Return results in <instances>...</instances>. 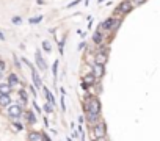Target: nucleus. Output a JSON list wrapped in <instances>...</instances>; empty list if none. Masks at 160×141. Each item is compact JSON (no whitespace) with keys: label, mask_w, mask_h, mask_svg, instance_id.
<instances>
[{"label":"nucleus","mask_w":160,"mask_h":141,"mask_svg":"<svg viewBox=\"0 0 160 141\" xmlns=\"http://www.w3.org/2000/svg\"><path fill=\"white\" fill-rule=\"evenodd\" d=\"M121 25V19L119 17H108L105 19L102 24H101V30H105V32H116Z\"/></svg>","instance_id":"nucleus-1"},{"label":"nucleus","mask_w":160,"mask_h":141,"mask_svg":"<svg viewBox=\"0 0 160 141\" xmlns=\"http://www.w3.org/2000/svg\"><path fill=\"white\" fill-rule=\"evenodd\" d=\"M85 110L86 111H91V113H97L101 114V102L97 97H89L86 102H85Z\"/></svg>","instance_id":"nucleus-2"},{"label":"nucleus","mask_w":160,"mask_h":141,"mask_svg":"<svg viewBox=\"0 0 160 141\" xmlns=\"http://www.w3.org/2000/svg\"><path fill=\"white\" fill-rule=\"evenodd\" d=\"M93 135H94V139L107 136V124H105L102 119L93 127Z\"/></svg>","instance_id":"nucleus-3"},{"label":"nucleus","mask_w":160,"mask_h":141,"mask_svg":"<svg viewBox=\"0 0 160 141\" xmlns=\"http://www.w3.org/2000/svg\"><path fill=\"white\" fill-rule=\"evenodd\" d=\"M20 114H22V107H20V105H10V107H8V116H10V118L17 119Z\"/></svg>","instance_id":"nucleus-4"},{"label":"nucleus","mask_w":160,"mask_h":141,"mask_svg":"<svg viewBox=\"0 0 160 141\" xmlns=\"http://www.w3.org/2000/svg\"><path fill=\"white\" fill-rule=\"evenodd\" d=\"M132 5H130V2H129V0H124V2H121L119 3V6H118V14H129L130 11H132Z\"/></svg>","instance_id":"nucleus-5"},{"label":"nucleus","mask_w":160,"mask_h":141,"mask_svg":"<svg viewBox=\"0 0 160 141\" xmlns=\"http://www.w3.org/2000/svg\"><path fill=\"white\" fill-rule=\"evenodd\" d=\"M86 121L94 127V126L101 121V114H97V113H91V111H86Z\"/></svg>","instance_id":"nucleus-6"},{"label":"nucleus","mask_w":160,"mask_h":141,"mask_svg":"<svg viewBox=\"0 0 160 141\" xmlns=\"http://www.w3.org/2000/svg\"><path fill=\"white\" fill-rule=\"evenodd\" d=\"M94 63H96V64H101V66H104V64L107 63V52H105V50H101V52H97V55L94 57Z\"/></svg>","instance_id":"nucleus-7"},{"label":"nucleus","mask_w":160,"mask_h":141,"mask_svg":"<svg viewBox=\"0 0 160 141\" xmlns=\"http://www.w3.org/2000/svg\"><path fill=\"white\" fill-rule=\"evenodd\" d=\"M93 74H94V77H96V79H101V77L105 74L104 66H101V64H96V63H94V66H93Z\"/></svg>","instance_id":"nucleus-8"},{"label":"nucleus","mask_w":160,"mask_h":141,"mask_svg":"<svg viewBox=\"0 0 160 141\" xmlns=\"http://www.w3.org/2000/svg\"><path fill=\"white\" fill-rule=\"evenodd\" d=\"M32 79H33V83H35L36 88H41V86H42V82H41V77H39V74H38V70L33 69V67H32Z\"/></svg>","instance_id":"nucleus-9"},{"label":"nucleus","mask_w":160,"mask_h":141,"mask_svg":"<svg viewBox=\"0 0 160 141\" xmlns=\"http://www.w3.org/2000/svg\"><path fill=\"white\" fill-rule=\"evenodd\" d=\"M28 141H44V135L41 132H30L28 133Z\"/></svg>","instance_id":"nucleus-10"},{"label":"nucleus","mask_w":160,"mask_h":141,"mask_svg":"<svg viewBox=\"0 0 160 141\" xmlns=\"http://www.w3.org/2000/svg\"><path fill=\"white\" fill-rule=\"evenodd\" d=\"M82 82H83V83H86L88 86H93V85L96 83V77H94V74H85Z\"/></svg>","instance_id":"nucleus-11"},{"label":"nucleus","mask_w":160,"mask_h":141,"mask_svg":"<svg viewBox=\"0 0 160 141\" xmlns=\"http://www.w3.org/2000/svg\"><path fill=\"white\" fill-rule=\"evenodd\" d=\"M0 105H2V107H10L11 105L10 94H0Z\"/></svg>","instance_id":"nucleus-12"},{"label":"nucleus","mask_w":160,"mask_h":141,"mask_svg":"<svg viewBox=\"0 0 160 141\" xmlns=\"http://www.w3.org/2000/svg\"><path fill=\"white\" fill-rule=\"evenodd\" d=\"M36 63H38V66H39V69H41V70H45V69H47V66H45L44 58L41 57V52H39V50L36 52Z\"/></svg>","instance_id":"nucleus-13"},{"label":"nucleus","mask_w":160,"mask_h":141,"mask_svg":"<svg viewBox=\"0 0 160 141\" xmlns=\"http://www.w3.org/2000/svg\"><path fill=\"white\" fill-rule=\"evenodd\" d=\"M44 94H45V100H47L52 107L55 105V100H54V96H52V92L47 89V88H44Z\"/></svg>","instance_id":"nucleus-14"},{"label":"nucleus","mask_w":160,"mask_h":141,"mask_svg":"<svg viewBox=\"0 0 160 141\" xmlns=\"http://www.w3.org/2000/svg\"><path fill=\"white\" fill-rule=\"evenodd\" d=\"M10 92H11V85L0 83V94H10Z\"/></svg>","instance_id":"nucleus-15"},{"label":"nucleus","mask_w":160,"mask_h":141,"mask_svg":"<svg viewBox=\"0 0 160 141\" xmlns=\"http://www.w3.org/2000/svg\"><path fill=\"white\" fill-rule=\"evenodd\" d=\"M93 41H94L97 45H101V44H102V41H104V36H102V33H101V32H96V33L93 35Z\"/></svg>","instance_id":"nucleus-16"},{"label":"nucleus","mask_w":160,"mask_h":141,"mask_svg":"<svg viewBox=\"0 0 160 141\" xmlns=\"http://www.w3.org/2000/svg\"><path fill=\"white\" fill-rule=\"evenodd\" d=\"M25 116H27L28 124H35V122H36V116H35V113H33V111H27V113H25Z\"/></svg>","instance_id":"nucleus-17"},{"label":"nucleus","mask_w":160,"mask_h":141,"mask_svg":"<svg viewBox=\"0 0 160 141\" xmlns=\"http://www.w3.org/2000/svg\"><path fill=\"white\" fill-rule=\"evenodd\" d=\"M17 83H19V79H17V75H16V74H10V77H8V85L14 86V85H17Z\"/></svg>","instance_id":"nucleus-18"},{"label":"nucleus","mask_w":160,"mask_h":141,"mask_svg":"<svg viewBox=\"0 0 160 141\" xmlns=\"http://www.w3.org/2000/svg\"><path fill=\"white\" fill-rule=\"evenodd\" d=\"M129 2H130V5H132L133 8H136V6H140V5H143V3L146 2V0H129Z\"/></svg>","instance_id":"nucleus-19"},{"label":"nucleus","mask_w":160,"mask_h":141,"mask_svg":"<svg viewBox=\"0 0 160 141\" xmlns=\"http://www.w3.org/2000/svg\"><path fill=\"white\" fill-rule=\"evenodd\" d=\"M52 69H54V79L57 80V75H58V61H54V66H52Z\"/></svg>","instance_id":"nucleus-20"},{"label":"nucleus","mask_w":160,"mask_h":141,"mask_svg":"<svg viewBox=\"0 0 160 141\" xmlns=\"http://www.w3.org/2000/svg\"><path fill=\"white\" fill-rule=\"evenodd\" d=\"M42 108H44V110H45V111H47V113H52V111H54V108H52V105H50V104H49V102H45V104H44V107H42Z\"/></svg>","instance_id":"nucleus-21"},{"label":"nucleus","mask_w":160,"mask_h":141,"mask_svg":"<svg viewBox=\"0 0 160 141\" xmlns=\"http://www.w3.org/2000/svg\"><path fill=\"white\" fill-rule=\"evenodd\" d=\"M42 20V16H38V17H32L30 19V24H33V25H35V24H39Z\"/></svg>","instance_id":"nucleus-22"},{"label":"nucleus","mask_w":160,"mask_h":141,"mask_svg":"<svg viewBox=\"0 0 160 141\" xmlns=\"http://www.w3.org/2000/svg\"><path fill=\"white\" fill-rule=\"evenodd\" d=\"M5 61H0V79L3 77V72H5Z\"/></svg>","instance_id":"nucleus-23"},{"label":"nucleus","mask_w":160,"mask_h":141,"mask_svg":"<svg viewBox=\"0 0 160 141\" xmlns=\"http://www.w3.org/2000/svg\"><path fill=\"white\" fill-rule=\"evenodd\" d=\"M42 49H44L45 52H50V44H49L47 41H44V42H42Z\"/></svg>","instance_id":"nucleus-24"},{"label":"nucleus","mask_w":160,"mask_h":141,"mask_svg":"<svg viewBox=\"0 0 160 141\" xmlns=\"http://www.w3.org/2000/svg\"><path fill=\"white\" fill-rule=\"evenodd\" d=\"M20 22H22V19H20L19 16H14V17H13V24H16V25H19Z\"/></svg>","instance_id":"nucleus-25"},{"label":"nucleus","mask_w":160,"mask_h":141,"mask_svg":"<svg viewBox=\"0 0 160 141\" xmlns=\"http://www.w3.org/2000/svg\"><path fill=\"white\" fill-rule=\"evenodd\" d=\"M80 2H82V0H74L72 3H69V5H67V8H74V6H76V5H79Z\"/></svg>","instance_id":"nucleus-26"},{"label":"nucleus","mask_w":160,"mask_h":141,"mask_svg":"<svg viewBox=\"0 0 160 141\" xmlns=\"http://www.w3.org/2000/svg\"><path fill=\"white\" fill-rule=\"evenodd\" d=\"M61 110L66 111V104H64V96H61Z\"/></svg>","instance_id":"nucleus-27"},{"label":"nucleus","mask_w":160,"mask_h":141,"mask_svg":"<svg viewBox=\"0 0 160 141\" xmlns=\"http://www.w3.org/2000/svg\"><path fill=\"white\" fill-rule=\"evenodd\" d=\"M0 41H5V36H3V33L0 32Z\"/></svg>","instance_id":"nucleus-28"},{"label":"nucleus","mask_w":160,"mask_h":141,"mask_svg":"<svg viewBox=\"0 0 160 141\" xmlns=\"http://www.w3.org/2000/svg\"><path fill=\"white\" fill-rule=\"evenodd\" d=\"M67 141H72V139H71V138H67Z\"/></svg>","instance_id":"nucleus-29"}]
</instances>
